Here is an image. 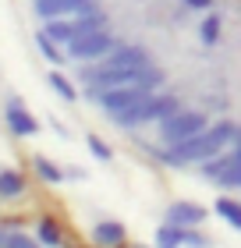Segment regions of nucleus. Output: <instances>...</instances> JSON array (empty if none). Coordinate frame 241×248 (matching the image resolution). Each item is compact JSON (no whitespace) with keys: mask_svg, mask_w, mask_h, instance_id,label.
Segmentation results:
<instances>
[{"mask_svg":"<svg viewBox=\"0 0 241 248\" xmlns=\"http://www.w3.org/2000/svg\"><path fill=\"white\" fill-rule=\"evenodd\" d=\"M234 135H238V124L216 121V124H209V128H202L199 135H192V139L177 142V145H167V153H160V160H163L167 167L202 163V160H209V156L224 153L227 145H234Z\"/></svg>","mask_w":241,"mask_h":248,"instance_id":"f257e3e1","label":"nucleus"},{"mask_svg":"<svg viewBox=\"0 0 241 248\" xmlns=\"http://www.w3.org/2000/svg\"><path fill=\"white\" fill-rule=\"evenodd\" d=\"M96 29H107V15L89 7L85 15H78V18H53V21H47V29H43V32H47L53 43L71 46L75 39H82V36H89V32H96Z\"/></svg>","mask_w":241,"mask_h":248,"instance_id":"f03ea898","label":"nucleus"},{"mask_svg":"<svg viewBox=\"0 0 241 248\" xmlns=\"http://www.w3.org/2000/svg\"><path fill=\"white\" fill-rule=\"evenodd\" d=\"M174 110H181V99H177V96H170V93H163V96H145L142 103L128 107L124 114H117L113 121H117L121 128H139V124H149V121H163V117H170Z\"/></svg>","mask_w":241,"mask_h":248,"instance_id":"7ed1b4c3","label":"nucleus"},{"mask_svg":"<svg viewBox=\"0 0 241 248\" xmlns=\"http://www.w3.org/2000/svg\"><path fill=\"white\" fill-rule=\"evenodd\" d=\"M145 96H153V93H145L139 82H131V85H110V89H89V99L99 103L110 117H117V114H124L128 107L142 103Z\"/></svg>","mask_w":241,"mask_h":248,"instance_id":"20e7f679","label":"nucleus"},{"mask_svg":"<svg viewBox=\"0 0 241 248\" xmlns=\"http://www.w3.org/2000/svg\"><path fill=\"white\" fill-rule=\"evenodd\" d=\"M202 128H209L206 114H199V110H174L170 117L160 121V139L167 145H177V142L192 139V135H199Z\"/></svg>","mask_w":241,"mask_h":248,"instance_id":"39448f33","label":"nucleus"},{"mask_svg":"<svg viewBox=\"0 0 241 248\" xmlns=\"http://www.w3.org/2000/svg\"><path fill=\"white\" fill-rule=\"evenodd\" d=\"M113 46H117L113 32L96 29V32H89V36L75 39L71 46H64V50H67V57H71V61H99V57H107V53H110Z\"/></svg>","mask_w":241,"mask_h":248,"instance_id":"423d86ee","label":"nucleus"},{"mask_svg":"<svg viewBox=\"0 0 241 248\" xmlns=\"http://www.w3.org/2000/svg\"><path fill=\"white\" fill-rule=\"evenodd\" d=\"M4 114H7L11 131L21 135V139H29V135H36V131H39V121H36L25 107L18 103V96H11V99H7V110H4Z\"/></svg>","mask_w":241,"mask_h":248,"instance_id":"0eeeda50","label":"nucleus"},{"mask_svg":"<svg viewBox=\"0 0 241 248\" xmlns=\"http://www.w3.org/2000/svg\"><path fill=\"white\" fill-rule=\"evenodd\" d=\"M103 67H145L149 64V53L142 46H113L107 57H99Z\"/></svg>","mask_w":241,"mask_h":248,"instance_id":"6e6552de","label":"nucleus"},{"mask_svg":"<svg viewBox=\"0 0 241 248\" xmlns=\"http://www.w3.org/2000/svg\"><path fill=\"white\" fill-rule=\"evenodd\" d=\"M78 11H89V0H36V15L43 21L67 18V15H78Z\"/></svg>","mask_w":241,"mask_h":248,"instance_id":"1a4fd4ad","label":"nucleus"},{"mask_svg":"<svg viewBox=\"0 0 241 248\" xmlns=\"http://www.w3.org/2000/svg\"><path fill=\"white\" fill-rule=\"evenodd\" d=\"M206 217H209V209H202L199 202H174L167 209V223H177V227H199Z\"/></svg>","mask_w":241,"mask_h":248,"instance_id":"9d476101","label":"nucleus"},{"mask_svg":"<svg viewBox=\"0 0 241 248\" xmlns=\"http://www.w3.org/2000/svg\"><path fill=\"white\" fill-rule=\"evenodd\" d=\"M93 241L99 248H124V245H128V231H124V223L99 220L96 227H93Z\"/></svg>","mask_w":241,"mask_h":248,"instance_id":"9b49d317","label":"nucleus"},{"mask_svg":"<svg viewBox=\"0 0 241 248\" xmlns=\"http://www.w3.org/2000/svg\"><path fill=\"white\" fill-rule=\"evenodd\" d=\"M25 191V174L21 170H0V199H18Z\"/></svg>","mask_w":241,"mask_h":248,"instance_id":"f8f14e48","label":"nucleus"},{"mask_svg":"<svg viewBox=\"0 0 241 248\" xmlns=\"http://www.w3.org/2000/svg\"><path fill=\"white\" fill-rule=\"evenodd\" d=\"M36 238L47 245V248H64V238H61V227L50 220V217H43L39 223H36Z\"/></svg>","mask_w":241,"mask_h":248,"instance_id":"ddd939ff","label":"nucleus"},{"mask_svg":"<svg viewBox=\"0 0 241 248\" xmlns=\"http://www.w3.org/2000/svg\"><path fill=\"white\" fill-rule=\"evenodd\" d=\"M32 167H36V174H39L47 185H61L64 177H67L57 163H50V160H47V156H32Z\"/></svg>","mask_w":241,"mask_h":248,"instance_id":"4468645a","label":"nucleus"},{"mask_svg":"<svg viewBox=\"0 0 241 248\" xmlns=\"http://www.w3.org/2000/svg\"><path fill=\"white\" fill-rule=\"evenodd\" d=\"M185 245V227H177V223H163L156 234V248H181Z\"/></svg>","mask_w":241,"mask_h":248,"instance_id":"2eb2a0df","label":"nucleus"},{"mask_svg":"<svg viewBox=\"0 0 241 248\" xmlns=\"http://www.w3.org/2000/svg\"><path fill=\"white\" fill-rule=\"evenodd\" d=\"M231 163H234V149H231V153H216V156H209V160H202L199 167H202L206 177H220Z\"/></svg>","mask_w":241,"mask_h":248,"instance_id":"dca6fc26","label":"nucleus"},{"mask_svg":"<svg viewBox=\"0 0 241 248\" xmlns=\"http://www.w3.org/2000/svg\"><path fill=\"white\" fill-rule=\"evenodd\" d=\"M216 213H220V217L231 223V227H238L241 231V202H234V199H216Z\"/></svg>","mask_w":241,"mask_h":248,"instance_id":"f3484780","label":"nucleus"},{"mask_svg":"<svg viewBox=\"0 0 241 248\" xmlns=\"http://www.w3.org/2000/svg\"><path fill=\"white\" fill-rule=\"evenodd\" d=\"M199 39L206 43V46H213L216 39H220V15H206L202 25H199Z\"/></svg>","mask_w":241,"mask_h":248,"instance_id":"a211bd4d","label":"nucleus"},{"mask_svg":"<svg viewBox=\"0 0 241 248\" xmlns=\"http://www.w3.org/2000/svg\"><path fill=\"white\" fill-rule=\"evenodd\" d=\"M50 89L64 99V103H75V99H78V96H75V85L67 82V78H64L61 71H50Z\"/></svg>","mask_w":241,"mask_h":248,"instance_id":"6ab92c4d","label":"nucleus"},{"mask_svg":"<svg viewBox=\"0 0 241 248\" xmlns=\"http://www.w3.org/2000/svg\"><path fill=\"white\" fill-rule=\"evenodd\" d=\"M36 46L43 50V57H47V61H53V64H61V61H64V53L53 46V39L47 36V32H39V36H36Z\"/></svg>","mask_w":241,"mask_h":248,"instance_id":"aec40b11","label":"nucleus"},{"mask_svg":"<svg viewBox=\"0 0 241 248\" xmlns=\"http://www.w3.org/2000/svg\"><path fill=\"white\" fill-rule=\"evenodd\" d=\"M216 185H220V188H241V163L234 160L220 177H216Z\"/></svg>","mask_w":241,"mask_h":248,"instance_id":"412c9836","label":"nucleus"},{"mask_svg":"<svg viewBox=\"0 0 241 248\" xmlns=\"http://www.w3.org/2000/svg\"><path fill=\"white\" fill-rule=\"evenodd\" d=\"M7 248H43V241L39 238H29V234H21L18 227L7 234Z\"/></svg>","mask_w":241,"mask_h":248,"instance_id":"4be33fe9","label":"nucleus"},{"mask_svg":"<svg viewBox=\"0 0 241 248\" xmlns=\"http://www.w3.org/2000/svg\"><path fill=\"white\" fill-rule=\"evenodd\" d=\"M85 142H89V149H93V156H96V160H103V163H107V160H113V153H110V145H107V142H103V139H99V135H89V139H85Z\"/></svg>","mask_w":241,"mask_h":248,"instance_id":"5701e85b","label":"nucleus"},{"mask_svg":"<svg viewBox=\"0 0 241 248\" xmlns=\"http://www.w3.org/2000/svg\"><path fill=\"white\" fill-rule=\"evenodd\" d=\"M139 85L145 89V93H153V89H160V85H163V75H160L156 67H145V71L139 75Z\"/></svg>","mask_w":241,"mask_h":248,"instance_id":"b1692460","label":"nucleus"},{"mask_svg":"<svg viewBox=\"0 0 241 248\" xmlns=\"http://www.w3.org/2000/svg\"><path fill=\"white\" fill-rule=\"evenodd\" d=\"M185 245H188V248H209V238L199 234L195 227H185Z\"/></svg>","mask_w":241,"mask_h":248,"instance_id":"393cba45","label":"nucleus"},{"mask_svg":"<svg viewBox=\"0 0 241 248\" xmlns=\"http://www.w3.org/2000/svg\"><path fill=\"white\" fill-rule=\"evenodd\" d=\"M185 4H188L192 11H209V7H213V0H185Z\"/></svg>","mask_w":241,"mask_h":248,"instance_id":"a878e982","label":"nucleus"},{"mask_svg":"<svg viewBox=\"0 0 241 248\" xmlns=\"http://www.w3.org/2000/svg\"><path fill=\"white\" fill-rule=\"evenodd\" d=\"M64 174H67V177H75V181H82V177H85V170H82V167H67Z\"/></svg>","mask_w":241,"mask_h":248,"instance_id":"bb28decb","label":"nucleus"},{"mask_svg":"<svg viewBox=\"0 0 241 248\" xmlns=\"http://www.w3.org/2000/svg\"><path fill=\"white\" fill-rule=\"evenodd\" d=\"M7 234H11V231L4 227V223H0V248H7Z\"/></svg>","mask_w":241,"mask_h":248,"instance_id":"cd10ccee","label":"nucleus"},{"mask_svg":"<svg viewBox=\"0 0 241 248\" xmlns=\"http://www.w3.org/2000/svg\"><path fill=\"white\" fill-rule=\"evenodd\" d=\"M234 145H241V128H238V135H234ZM234 145H231V149H234Z\"/></svg>","mask_w":241,"mask_h":248,"instance_id":"c85d7f7f","label":"nucleus"}]
</instances>
